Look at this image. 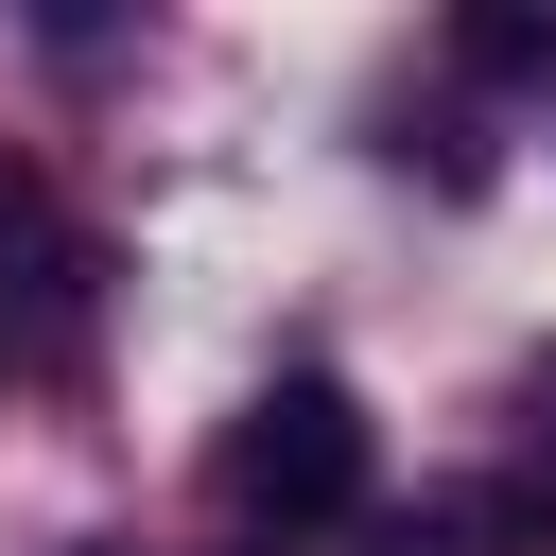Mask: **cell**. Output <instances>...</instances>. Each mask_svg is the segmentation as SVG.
I'll list each match as a JSON object with an SVG mask.
<instances>
[{
    "instance_id": "obj_3",
    "label": "cell",
    "mask_w": 556,
    "mask_h": 556,
    "mask_svg": "<svg viewBox=\"0 0 556 556\" xmlns=\"http://www.w3.org/2000/svg\"><path fill=\"white\" fill-rule=\"evenodd\" d=\"M452 70H486V87H521V70H556V17H469V35H452Z\"/></svg>"
},
{
    "instance_id": "obj_4",
    "label": "cell",
    "mask_w": 556,
    "mask_h": 556,
    "mask_svg": "<svg viewBox=\"0 0 556 556\" xmlns=\"http://www.w3.org/2000/svg\"><path fill=\"white\" fill-rule=\"evenodd\" d=\"M521 417H539V486H556V365H539V382H521Z\"/></svg>"
},
{
    "instance_id": "obj_2",
    "label": "cell",
    "mask_w": 556,
    "mask_h": 556,
    "mask_svg": "<svg viewBox=\"0 0 556 556\" xmlns=\"http://www.w3.org/2000/svg\"><path fill=\"white\" fill-rule=\"evenodd\" d=\"M365 556H504V539H486V504H382Z\"/></svg>"
},
{
    "instance_id": "obj_1",
    "label": "cell",
    "mask_w": 556,
    "mask_h": 556,
    "mask_svg": "<svg viewBox=\"0 0 556 556\" xmlns=\"http://www.w3.org/2000/svg\"><path fill=\"white\" fill-rule=\"evenodd\" d=\"M208 504H226L243 539H313V521H348V504H365V400H348L330 365H278V382L226 417Z\"/></svg>"
}]
</instances>
